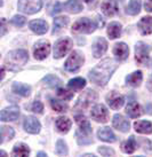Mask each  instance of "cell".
<instances>
[{"instance_id":"obj_38","label":"cell","mask_w":152,"mask_h":157,"mask_svg":"<svg viewBox=\"0 0 152 157\" xmlns=\"http://www.w3.org/2000/svg\"><path fill=\"white\" fill-rule=\"evenodd\" d=\"M10 23L14 24L15 26H23L25 24V17H24V16H21V15H15V16L10 20Z\"/></svg>"},{"instance_id":"obj_6","label":"cell","mask_w":152,"mask_h":157,"mask_svg":"<svg viewBox=\"0 0 152 157\" xmlns=\"http://www.w3.org/2000/svg\"><path fill=\"white\" fill-rule=\"evenodd\" d=\"M95 28H97L96 24H94L89 18L83 17L74 23L72 26V31L77 33H91L95 30Z\"/></svg>"},{"instance_id":"obj_18","label":"cell","mask_w":152,"mask_h":157,"mask_svg":"<svg viewBox=\"0 0 152 157\" xmlns=\"http://www.w3.org/2000/svg\"><path fill=\"white\" fill-rule=\"evenodd\" d=\"M113 54L119 59V60H126L129 54V48L125 43H119L116 44L113 47Z\"/></svg>"},{"instance_id":"obj_19","label":"cell","mask_w":152,"mask_h":157,"mask_svg":"<svg viewBox=\"0 0 152 157\" xmlns=\"http://www.w3.org/2000/svg\"><path fill=\"white\" fill-rule=\"evenodd\" d=\"M76 122L78 124L79 130L81 131L83 134L91 135V124H89V122L86 119L85 116H83V115H77V116H76Z\"/></svg>"},{"instance_id":"obj_8","label":"cell","mask_w":152,"mask_h":157,"mask_svg":"<svg viewBox=\"0 0 152 157\" xmlns=\"http://www.w3.org/2000/svg\"><path fill=\"white\" fill-rule=\"evenodd\" d=\"M72 47V40L70 38H64V39L58 40L54 48V57L55 59H61L69 52Z\"/></svg>"},{"instance_id":"obj_33","label":"cell","mask_w":152,"mask_h":157,"mask_svg":"<svg viewBox=\"0 0 152 157\" xmlns=\"http://www.w3.org/2000/svg\"><path fill=\"white\" fill-rule=\"evenodd\" d=\"M141 10V0H130L129 5L127 6L126 13L129 15H136Z\"/></svg>"},{"instance_id":"obj_27","label":"cell","mask_w":152,"mask_h":157,"mask_svg":"<svg viewBox=\"0 0 152 157\" xmlns=\"http://www.w3.org/2000/svg\"><path fill=\"white\" fill-rule=\"evenodd\" d=\"M13 91L16 94H20L22 96H29L30 95L31 88L30 86H28L25 84L22 83H14L13 84Z\"/></svg>"},{"instance_id":"obj_43","label":"cell","mask_w":152,"mask_h":157,"mask_svg":"<svg viewBox=\"0 0 152 157\" xmlns=\"http://www.w3.org/2000/svg\"><path fill=\"white\" fill-rule=\"evenodd\" d=\"M144 7H145V10H146V12L152 13V0H145Z\"/></svg>"},{"instance_id":"obj_12","label":"cell","mask_w":152,"mask_h":157,"mask_svg":"<svg viewBox=\"0 0 152 157\" xmlns=\"http://www.w3.org/2000/svg\"><path fill=\"white\" fill-rule=\"evenodd\" d=\"M106 101H108L109 105L112 108V109H119L121 108L124 103H125V98L124 95L119 94L117 92L112 91L110 94L106 95Z\"/></svg>"},{"instance_id":"obj_42","label":"cell","mask_w":152,"mask_h":157,"mask_svg":"<svg viewBox=\"0 0 152 157\" xmlns=\"http://www.w3.org/2000/svg\"><path fill=\"white\" fill-rule=\"evenodd\" d=\"M61 9H62V5L60 4V2H56V4L54 5V7H53L52 14L54 15V14H56V13H60Z\"/></svg>"},{"instance_id":"obj_17","label":"cell","mask_w":152,"mask_h":157,"mask_svg":"<svg viewBox=\"0 0 152 157\" xmlns=\"http://www.w3.org/2000/svg\"><path fill=\"white\" fill-rule=\"evenodd\" d=\"M30 29L37 35H43L48 31V24L43 20H35L30 22Z\"/></svg>"},{"instance_id":"obj_5","label":"cell","mask_w":152,"mask_h":157,"mask_svg":"<svg viewBox=\"0 0 152 157\" xmlns=\"http://www.w3.org/2000/svg\"><path fill=\"white\" fill-rule=\"evenodd\" d=\"M18 10L24 14H35L43 7L41 0H18Z\"/></svg>"},{"instance_id":"obj_14","label":"cell","mask_w":152,"mask_h":157,"mask_svg":"<svg viewBox=\"0 0 152 157\" xmlns=\"http://www.w3.org/2000/svg\"><path fill=\"white\" fill-rule=\"evenodd\" d=\"M112 124H113V126L116 127L118 131L124 132V133L128 132V131H129V128H130L129 122H128V121H127L124 116H121V115H118V113L113 116Z\"/></svg>"},{"instance_id":"obj_9","label":"cell","mask_w":152,"mask_h":157,"mask_svg":"<svg viewBox=\"0 0 152 157\" xmlns=\"http://www.w3.org/2000/svg\"><path fill=\"white\" fill-rule=\"evenodd\" d=\"M93 119L98 123H106L109 118V111L103 105H96L91 111Z\"/></svg>"},{"instance_id":"obj_34","label":"cell","mask_w":152,"mask_h":157,"mask_svg":"<svg viewBox=\"0 0 152 157\" xmlns=\"http://www.w3.org/2000/svg\"><path fill=\"white\" fill-rule=\"evenodd\" d=\"M14 138V130L9 126H1V144Z\"/></svg>"},{"instance_id":"obj_29","label":"cell","mask_w":152,"mask_h":157,"mask_svg":"<svg viewBox=\"0 0 152 157\" xmlns=\"http://www.w3.org/2000/svg\"><path fill=\"white\" fill-rule=\"evenodd\" d=\"M69 24V17L66 16H61V17H55L54 20V28H53V33H57L61 31L64 26Z\"/></svg>"},{"instance_id":"obj_11","label":"cell","mask_w":152,"mask_h":157,"mask_svg":"<svg viewBox=\"0 0 152 157\" xmlns=\"http://www.w3.org/2000/svg\"><path fill=\"white\" fill-rule=\"evenodd\" d=\"M20 116V109L16 105H12L8 108H5L0 113V119L2 122H13L16 121Z\"/></svg>"},{"instance_id":"obj_44","label":"cell","mask_w":152,"mask_h":157,"mask_svg":"<svg viewBox=\"0 0 152 157\" xmlns=\"http://www.w3.org/2000/svg\"><path fill=\"white\" fill-rule=\"evenodd\" d=\"M6 21H5L4 18L1 20V36H4L5 35V32H6Z\"/></svg>"},{"instance_id":"obj_28","label":"cell","mask_w":152,"mask_h":157,"mask_svg":"<svg viewBox=\"0 0 152 157\" xmlns=\"http://www.w3.org/2000/svg\"><path fill=\"white\" fill-rule=\"evenodd\" d=\"M121 33V24L118 22H112L108 28V35L111 39H116Z\"/></svg>"},{"instance_id":"obj_24","label":"cell","mask_w":152,"mask_h":157,"mask_svg":"<svg viewBox=\"0 0 152 157\" xmlns=\"http://www.w3.org/2000/svg\"><path fill=\"white\" fill-rule=\"evenodd\" d=\"M56 127L61 133H68L71 128V121L68 117H58L56 119Z\"/></svg>"},{"instance_id":"obj_31","label":"cell","mask_w":152,"mask_h":157,"mask_svg":"<svg viewBox=\"0 0 152 157\" xmlns=\"http://www.w3.org/2000/svg\"><path fill=\"white\" fill-rule=\"evenodd\" d=\"M86 85V80L83 78L77 77V78L71 79L69 83H68V87L72 91H79V90H83Z\"/></svg>"},{"instance_id":"obj_25","label":"cell","mask_w":152,"mask_h":157,"mask_svg":"<svg viewBox=\"0 0 152 157\" xmlns=\"http://www.w3.org/2000/svg\"><path fill=\"white\" fill-rule=\"evenodd\" d=\"M142 79H143V76H142V72L141 71H135L133 74H130L128 77L126 78L127 84L133 86V87H137L141 85L142 83Z\"/></svg>"},{"instance_id":"obj_40","label":"cell","mask_w":152,"mask_h":157,"mask_svg":"<svg viewBox=\"0 0 152 157\" xmlns=\"http://www.w3.org/2000/svg\"><path fill=\"white\" fill-rule=\"evenodd\" d=\"M98 153L103 156H113L114 155V151L112 149L108 148V147H100L98 148Z\"/></svg>"},{"instance_id":"obj_1","label":"cell","mask_w":152,"mask_h":157,"mask_svg":"<svg viewBox=\"0 0 152 157\" xmlns=\"http://www.w3.org/2000/svg\"><path fill=\"white\" fill-rule=\"evenodd\" d=\"M117 62L112 59H105L98 63L97 66L89 72V78L94 84L98 86H104L106 85L112 74L117 69Z\"/></svg>"},{"instance_id":"obj_21","label":"cell","mask_w":152,"mask_h":157,"mask_svg":"<svg viewBox=\"0 0 152 157\" xmlns=\"http://www.w3.org/2000/svg\"><path fill=\"white\" fill-rule=\"evenodd\" d=\"M139 28L143 35H150L152 33V17L151 16H145L142 17L139 22Z\"/></svg>"},{"instance_id":"obj_7","label":"cell","mask_w":152,"mask_h":157,"mask_svg":"<svg viewBox=\"0 0 152 157\" xmlns=\"http://www.w3.org/2000/svg\"><path fill=\"white\" fill-rule=\"evenodd\" d=\"M149 53L150 48L146 44L139 41L135 46V60L141 66H145L149 61Z\"/></svg>"},{"instance_id":"obj_41","label":"cell","mask_w":152,"mask_h":157,"mask_svg":"<svg viewBox=\"0 0 152 157\" xmlns=\"http://www.w3.org/2000/svg\"><path fill=\"white\" fill-rule=\"evenodd\" d=\"M32 110L35 111V113H43V105L40 101H35L33 105H32Z\"/></svg>"},{"instance_id":"obj_36","label":"cell","mask_w":152,"mask_h":157,"mask_svg":"<svg viewBox=\"0 0 152 157\" xmlns=\"http://www.w3.org/2000/svg\"><path fill=\"white\" fill-rule=\"evenodd\" d=\"M56 154L57 155H68L66 144L63 140H57L56 142Z\"/></svg>"},{"instance_id":"obj_37","label":"cell","mask_w":152,"mask_h":157,"mask_svg":"<svg viewBox=\"0 0 152 157\" xmlns=\"http://www.w3.org/2000/svg\"><path fill=\"white\" fill-rule=\"evenodd\" d=\"M57 95L58 98H61L63 100H70L72 96H73V92H69L66 90H63V88H58L57 90Z\"/></svg>"},{"instance_id":"obj_46","label":"cell","mask_w":152,"mask_h":157,"mask_svg":"<svg viewBox=\"0 0 152 157\" xmlns=\"http://www.w3.org/2000/svg\"><path fill=\"white\" fill-rule=\"evenodd\" d=\"M83 1H85V2H87V4H89V2H91L93 0H83Z\"/></svg>"},{"instance_id":"obj_16","label":"cell","mask_w":152,"mask_h":157,"mask_svg":"<svg viewBox=\"0 0 152 157\" xmlns=\"http://www.w3.org/2000/svg\"><path fill=\"white\" fill-rule=\"evenodd\" d=\"M101 8L106 16H113L118 13V5L114 0H104Z\"/></svg>"},{"instance_id":"obj_23","label":"cell","mask_w":152,"mask_h":157,"mask_svg":"<svg viewBox=\"0 0 152 157\" xmlns=\"http://www.w3.org/2000/svg\"><path fill=\"white\" fill-rule=\"evenodd\" d=\"M136 132L143 133V134H151L152 133V124L149 121H139L134 124Z\"/></svg>"},{"instance_id":"obj_10","label":"cell","mask_w":152,"mask_h":157,"mask_svg":"<svg viewBox=\"0 0 152 157\" xmlns=\"http://www.w3.org/2000/svg\"><path fill=\"white\" fill-rule=\"evenodd\" d=\"M50 52V44L48 41H40L38 44H35L33 54L35 59L37 60H43L48 56V54Z\"/></svg>"},{"instance_id":"obj_39","label":"cell","mask_w":152,"mask_h":157,"mask_svg":"<svg viewBox=\"0 0 152 157\" xmlns=\"http://www.w3.org/2000/svg\"><path fill=\"white\" fill-rule=\"evenodd\" d=\"M43 82H46L48 86H52L53 87V86H55L57 84H60V79L55 77V76H53V75H49V76H47L46 78L43 79Z\"/></svg>"},{"instance_id":"obj_4","label":"cell","mask_w":152,"mask_h":157,"mask_svg":"<svg viewBox=\"0 0 152 157\" xmlns=\"http://www.w3.org/2000/svg\"><path fill=\"white\" fill-rule=\"evenodd\" d=\"M85 57L80 52L78 51H73L72 54L69 56V59L66 60V62L64 63L65 70H68L70 72H76L80 69V67L83 64Z\"/></svg>"},{"instance_id":"obj_32","label":"cell","mask_w":152,"mask_h":157,"mask_svg":"<svg viewBox=\"0 0 152 157\" xmlns=\"http://www.w3.org/2000/svg\"><path fill=\"white\" fill-rule=\"evenodd\" d=\"M29 154H30V149H29V147L24 144H17L14 147L13 151H12V155H13V156L24 157V156H28Z\"/></svg>"},{"instance_id":"obj_20","label":"cell","mask_w":152,"mask_h":157,"mask_svg":"<svg viewBox=\"0 0 152 157\" xmlns=\"http://www.w3.org/2000/svg\"><path fill=\"white\" fill-rule=\"evenodd\" d=\"M98 139L105 142H114L116 141V135L112 132V130L110 127H102L97 132Z\"/></svg>"},{"instance_id":"obj_47","label":"cell","mask_w":152,"mask_h":157,"mask_svg":"<svg viewBox=\"0 0 152 157\" xmlns=\"http://www.w3.org/2000/svg\"><path fill=\"white\" fill-rule=\"evenodd\" d=\"M120 1H124V0H120Z\"/></svg>"},{"instance_id":"obj_35","label":"cell","mask_w":152,"mask_h":157,"mask_svg":"<svg viewBox=\"0 0 152 157\" xmlns=\"http://www.w3.org/2000/svg\"><path fill=\"white\" fill-rule=\"evenodd\" d=\"M50 105L52 108L55 111H58V113H62V111H66L68 110V105L64 103L63 101L60 100H55V99H52L50 100Z\"/></svg>"},{"instance_id":"obj_3","label":"cell","mask_w":152,"mask_h":157,"mask_svg":"<svg viewBox=\"0 0 152 157\" xmlns=\"http://www.w3.org/2000/svg\"><path fill=\"white\" fill-rule=\"evenodd\" d=\"M97 93L95 91H93V90H87L85 91L81 94V95L79 96L78 101H77V103L74 105V109L76 110H85L87 108H89L93 103H95L96 101H97Z\"/></svg>"},{"instance_id":"obj_30","label":"cell","mask_w":152,"mask_h":157,"mask_svg":"<svg viewBox=\"0 0 152 157\" xmlns=\"http://www.w3.org/2000/svg\"><path fill=\"white\" fill-rule=\"evenodd\" d=\"M122 150H124V153L126 154H133L136 150V147H137V144H136V140L135 138L132 135L129 139L125 141L124 144H122Z\"/></svg>"},{"instance_id":"obj_13","label":"cell","mask_w":152,"mask_h":157,"mask_svg":"<svg viewBox=\"0 0 152 157\" xmlns=\"http://www.w3.org/2000/svg\"><path fill=\"white\" fill-rule=\"evenodd\" d=\"M40 122L37 119V118L32 117V116H29L24 119V130L26 132H29L31 134H37L39 133L40 131Z\"/></svg>"},{"instance_id":"obj_2","label":"cell","mask_w":152,"mask_h":157,"mask_svg":"<svg viewBox=\"0 0 152 157\" xmlns=\"http://www.w3.org/2000/svg\"><path fill=\"white\" fill-rule=\"evenodd\" d=\"M28 52L24 49H16L12 51L7 54V56L5 57L4 64L8 70H18L20 68L25 64L28 62Z\"/></svg>"},{"instance_id":"obj_22","label":"cell","mask_w":152,"mask_h":157,"mask_svg":"<svg viewBox=\"0 0 152 157\" xmlns=\"http://www.w3.org/2000/svg\"><path fill=\"white\" fill-rule=\"evenodd\" d=\"M126 111L128 113V116L132 118H137L142 115V111H141V107L139 105L137 102H135L134 100H130L127 105Z\"/></svg>"},{"instance_id":"obj_26","label":"cell","mask_w":152,"mask_h":157,"mask_svg":"<svg viewBox=\"0 0 152 157\" xmlns=\"http://www.w3.org/2000/svg\"><path fill=\"white\" fill-rule=\"evenodd\" d=\"M65 9L72 14H77L83 10V5L79 2L78 0H68L64 5Z\"/></svg>"},{"instance_id":"obj_45","label":"cell","mask_w":152,"mask_h":157,"mask_svg":"<svg viewBox=\"0 0 152 157\" xmlns=\"http://www.w3.org/2000/svg\"><path fill=\"white\" fill-rule=\"evenodd\" d=\"M38 156H41V157H43V156H47L45 153H43V151H40V153H38Z\"/></svg>"},{"instance_id":"obj_15","label":"cell","mask_w":152,"mask_h":157,"mask_svg":"<svg viewBox=\"0 0 152 157\" xmlns=\"http://www.w3.org/2000/svg\"><path fill=\"white\" fill-rule=\"evenodd\" d=\"M106 49H108V43L104 38H98L93 44V54L95 57L102 56L106 52Z\"/></svg>"}]
</instances>
